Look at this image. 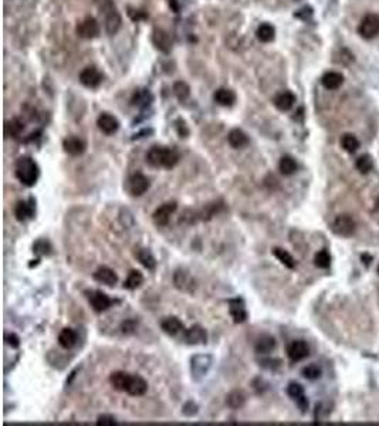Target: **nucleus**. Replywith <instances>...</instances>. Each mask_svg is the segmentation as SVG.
I'll return each instance as SVG.
<instances>
[{
  "label": "nucleus",
  "mask_w": 379,
  "mask_h": 426,
  "mask_svg": "<svg viewBox=\"0 0 379 426\" xmlns=\"http://www.w3.org/2000/svg\"><path fill=\"white\" fill-rule=\"evenodd\" d=\"M146 162L152 168L172 169L179 162V153L173 148L162 146V145H153L152 148L146 152Z\"/></svg>",
  "instance_id": "obj_1"
},
{
  "label": "nucleus",
  "mask_w": 379,
  "mask_h": 426,
  "mask_svg": "<svg viewBox=\"0 0 379 426\" xmlns=\"http://www.w3.org/2000/svg\"><path fill=\"white\" fill-rule=\"evenodd\" d=\"M15 174H16V178L23 184L25 186H32L36 185L37 179L40 177V169H39V165L36 163V161L30 158V156H22L16 161V165H15Z\"/></svg>",
  "instance_id": "obj_2"
},
{
  "label": "nucleus",
  "mask_w": 379,
  "mask_h": 426,
  "mask_svg": "<svg viewBox=\"0 0 379 426\" xmlns=\"http://www.w3.org/2000/svg\"><path fill=\"white\" fill-rule=\"evenodd\" d=\"M96 5L100 9V13L104 16L105 29L108 34H115L121 27V16L114 6L113 0H96Z\"/></svg>",
  "instance_id": "obj_3"
},
{
  "label": "nucleus",
  "mask_w": 379,
  "mask_h": 426,
  "mask_svg": "<svg viewBox=\"0 0 379 426\" xmlns=\"http://www.w3.org/2000/svg\"><path fill=\"white\" fill-rule=\"evenodd\" d=\"M213 358L210 355H195L191 360V371H192V378L195 381H201L205 378L212 367Z\"/></svg>",
  "instance_id": "obj_4"
},
{
  "label": "nucleus",
  "mask_w": 379,
  "mask_h": 426,
  "mask_svg": "<svg viewBox=\"0 0 379 426\" xmlns=\"http://www.w3.org/2000/svg\"><path fill=\"white\" fill-rule=\"evenodd\" d=\"M355 220L348 215H339L331 223V232L342 237H348L355 232Z\"/></svg>",
  "instance_id": "obj_5"
},
{
  "label": "nucleus",
  "mask_w": 379,
  "mask_h": 426,
  "mask_svg": "<svg viewBox=\"0 0 379 426\" xmlns=\"http://www.w3.org/2000/svg\"><path fill=\"white\" fill-rule=\"evenodd\" d=\"M358 33L363 39H373L379 34V16L375 13H369L363 17L358 27Z\"/></svg>",
  "instance_id": "obj_6"
},
{
  "label": "nucleus",
  "mask_w": 379,
  "mask_h": 426,
  "mask_svg": "<svg viewBox=\"0 0 379 426\" xmlns=\"http://www.w3.org/2000/svg\"><path fill=\"white\" fill-rule=\"evenodd\" d=\"M149 186H151L149 179L144 174H139V172L131 175L127 181V191L132 196H142L149 189Z\"/></svg>",
  "instance_id": "obj_7"
},
{
  "label": "nucleus",
  "mask_w": 379,
  "mask_h": 426,
  "mask_svg": "<svg viewBox=\"0 0 379 426\" xmlns=\"http://www.w3.org/2000/svg\"><path fill=\"white\" fill-rule=\"evenodd\" d=\"M87 298H88L89 304L92 307V310L96 313H103L105 310H108L113 306V300L105 294L101 290H94V291H87Z\"/></svg>",
  "instance_id": "obj_8"
},
{
  "label": "nucleus",
  "mask_w": 379,
  "mask_h": 426,
  "mask_svg": "<svg viewBox=\"0 0 379 426\" xmlns=\"http://www.w3.org/2000/svg\"><path fill=\"white\" fill-rule=\"evenodd\" d=\"M177 203L176 202H166L161 205L158 209L153 212L152 219L153 223L156 226H166L169 223L170 216L176 212Z\"/></svg>",
  "instance_id": "obj_9"
},
{
  "label": "nucleus",
  "mask_w": 379,
  "mask_h": 426,
  "mask_svg": "<svg viewBox=\"0 0 379 426\" xmlns=\"http://www.w3.org/2000/svg\"><path fill=\"white\" fill-rule=\"evenodd\" d=\"M80 82L85 86L87 89H96L103 82V72L98 70L97 67H85L80 72Z\"/></svg>",
  "instance_id": "obj_10"
},
{
  "label": "nucleus",
  "mask_w": 379,
  "mask_h": 426,
  "mask_svg": "<svg viewBox=\"0 0 379 426\" xmlns=\"http://www.w3.org/2000/svg\"><path fill=\"white\" fill-rule=\"evenodd\" d=\"M77 34L81 39H94L100 34V24L94 17H85L77 24Z\"/></svg>",
  "instance_id": "obj_11"
},
{
  "label": "nucleus",
  "mask_w": 379,
  "mask_h": 426,
  "mask_svg": "<svg viewBox=\"0 0 379 426\" xmlns=\"http://www.w3.org/2000/svg\"><path fill=\"white\" fill-rule=\"evenodd\" d=\"M34 215H36V199L34 198L17 202L16 208H15V216L19 222H26L29 219H33Z\"/></svg>",
  "instance_id": "obj_12"
},
{
  "label": "nucleus",
  "mask_w": 379,
  "mask_h": 426,
  "mask_svg": "<svg viewBox=\"0 0 379 426\" xmlns=\"http://www.w3.org/2000/svg\"><path fill=\"white\" fill-rule=\"evenodd\" d=\"M227 304H229V313L232 315L234 324H242L247 320L249 314L242 298H230Z\"/></svg>",
  "instance_id": "obj_13"
},
{
  "label": "nucleus",
  "mask_w": 379,
  "mask_h": 426,
  "mask_svg": "<svg viewBox=\"0 0 379 426\" xmlns=\"http://www.w3.org/2000/svg\"><path fill=\"white\" fill-rule=\"evenodd\" d=\"M287 355L293 362L303 361L310 355V347L303 339H296L287 347Z\"/></svg>",
  "instance_id": "obj_14"
},
{
  "label": "nucleus",
  "mask_w": 379,
  "mask_h": 426,
  "mask_svg": "<svg viewBox=\"0 0 379 426\" xmlns=\"http://www.w3.org/2000/svg\"><path fill=\"white\" fill-rule=\"evenodd\" d=\"M185 341L189 346H202L208 343V332L202 325L196 324L185 331Z\"/></svg>",
  "instance_id": "obj_15"
},
{
  "label": "nucleus",
  "mask_w": 379,
  "mask_h": 426,
  "mask_svg": "<svg viewBox=\"0 0 379 426\" xmlns=\"http://www.w3.org/2000/svg\"><path fill=\"white\" fill-rule=\"evenodd\" d=\"M97 125L100 131H103L107 135H113L120 128V122L118 120L108 113H103L97 120Z\"/></svg>",
  "instance_id": "obj_16"
},
{
  "label": "nucleus",
  "mask_w": 379,
  "mask_h": 426,
  "mask_svg": "<svg viewBox=\"0 0 379 426\" xmlns=\"http://www.w3.org/2000/svg\"><path fill=\"white\" fill-rule=\"evenodd\" d=\"M148 389V382L139 375H131L125 392L131 396H142Z\"/></svg>",
  "instance_id": "obj_17"
},
{
  "label": "nucleus",
  "mask_w": 379,
  "mask_h": 426,
  "mask_svg": "<svg viewBox=\"0 0 379 426\" xmlns=\"http://www.w3.org/2000/svg\"><path fill=\"white\" fill-rule=\"evenodd\" d=\"M92 277L97 283L105 284L108 287H113L118 283V276L110 267H100L98 270H96V273L92 274Z\"/></svg>",
  "instance_id": "obj_18"
},
{
  "label": "nucleus",
  "mask_w": 379,
  "mask_h": 426,
  "mask_svg": "<svg viewBox=\"0 0 379 426\" xmlns=\"http://www.w3.org/2000/svg\"><path fill=\"white\" fill-rule=\"evenodd\" d=\"M161 328L165 334L170 337H175L179 332L185 331V325L177 317H166L161 321Z\"/></svg>",
  "instance_id": "obj_19"
},
{
  "label": "nucleus",
  "mask_w": 379,
  "mask_h": 426,
  "mask_svg": "<svg viewBox=\"0 0 379 426\" xmlns=\"http://www.w3.org/2000/svg\"><path fill=\"white\" fill-rule=\"evenodd\" d=\"M63 148L68 155L71 156H78L85 151V142L77 137H68L63 141Z\"/></svg>",
  "instance_id": "obj_20"
},
{
  "label": "nucleus",
  "mask_w": 379,
  "mask_h": 426,
  "mask_svg": "<svg viewBox=\"0 0 379 426\" xmlns=\"http://www.w3.org/2000/svg\"><path fill=\"white\" fill-rule=\"evenodd\" d=\"M273 103H274L277 110H280V111H289V110L293 108V105L296 103V96H294L291 91H282V93H278V94L274 97Z\"/></svg>",
  "instance_id": "obj_21"
},
{
  "label": "nucleus",
  "mask_w": 379,
  "mask_h": 426,
  "mask_svg": "<svg viewBox=\"0 0 379 426\" xmlns=\"http://www.w3.org/2000/svg\"><path fill=\"white\" fill-rule=\"evenodd\" d=\"M342 82H344V75L338 71L325 72L323 75V78H321V84L325 89L331 90V91L338 90L342 86Z\"/></svg>",
  "instance_id": "obj_22"
},
{
  "label": "nucleus",
  "mask_w": 379,
  "mask_h": 426,
  "mask_svg": "<svg viewBox=\"0 0 379 426\" xmlns=\"http://www.w3.org/2000/svg\"><path fill=\"white\" fill-rule=\"evenodd\" d=\"M227 142L234 149H240V148H244L246 145L249 144V137L246 135V132H243L242 129L234 128L229 132Z\"/></svg>",
  "instance_id": "obj_23"
},
{
  "label": "nucleus",
  "mask_w": 379,
  "mask_h": 426,
  "mask_svg": "<svg viewBox=\"0 0 379 426\" xmlns=\"http://www.w3.org/2000/svg\"><path fill=\"white\" fill-rule=\"evenodd\" d=\"M129 377L131 374L128 372H124V371H115L110 375V384L113 386L115 391H120V392H125L127 389V384H128Z\"/></svg>",
  "instance_id": "obj_24"
},
{
  "label": "nucleus",
  "mask_w": 379,
  "mask_h": 426,
  "mask_svg": "<svg viewBox=\"0 0 379 426\" xmlns=\"http://www.w3.org/2000/svg\"><path fill=\"white\" fill-rule=\"evenodd\" d=\"M173 283L176 286V289L183 290V291H192L194 290V280L189 274L183 270H176L173 274Z\"/></svg>",
  "instance_id": "obj_25"
},
{
  "label": "nucleus",
  "mask_w": 379,
  "mask_h": 426,
  "mask_svg": "<svg viewBox=\"0 0 379 426\" xmlns=\"http://www.w3.org/2000/svg\"><path fill=\"white\" fill-rule=\"evenodd\" d=\"M58 344L64 350H71L77 344V332L73 328H63L58 334Z\"/></svg>",
  "instance_id": "obj_26"
},
{
  "label": "nucleus",
  "mask_w": 379,
  "mask_h": 426,
  "mask_svg": "<svg viewBox=\"0 0 379 426\" xmlns=\"http://www.w3.org/2000/svg\"><path fill=\"white\" fill-rule=\"evenodd\" d=\"M213 98H215V101H216L219 105H222V107H232V105L236 103V94H234V91H232V90L229 89L216 90Z\"/></svg>",
  "instance_id": "obj_27"
},
{
  "label": "nucleus",
  "mask_w": 379,
  "mask_h": 426,
  "mask_svg": "<svg viewBox=\"0 0 379 426\" xmlns=\"http://www.w3.org/2000/svg\"><path fill=\"white\" fill-rule=\"evenodd\" d=\"M226 405L230 409H240L246 405V395L243 391L234 389L226 395Z\"/></svg>",
  "instance_id": "obj_28"
},
{
  "label": "nucleus",
  "mask_w": 379,
  "mask_h": 426,
  "mask_svg": "<svg viewBox=\"0 0 379 426\" xmlns=\"http://www.w3.org/2000/svg\"><path fill=\"white\" fill-rule=\"evenodd\" d=\"M135 258L137 260L144 266L145 269H148L149 272H153L156 267V259L153 258V254L148 249H138L135 251Z\"/></svg>",
  "instance_id": "obj_29"
},
{
  "label": "nucleus",
  "mask_w": 379,
  "mask_h": 426,
  "mask_svg": "<svg viewBox=\"0 0 379 426\" xmlns=\"http://www.w3.org/2000/svg\"><path fill=\"white\" fill-rule=\"evenodd\" d=\"M275 348V339L274 337L271 335H261L258 338L256 346H254V350L257 354H268L271 353Z\"/></svg>",
  "instance_id": "obj_30"
},
{
  "label": "nucleus",
  "mask_w": 379,
  "mask_h": 426,
  "mask_svg": "<svg viewBox=\"0 0 379 426\" xmlns=\"http://www.w3.org/2000/svg\"><path fill=\"white\" fill-rule=\"evenodd\" d=\"M278 169H280V172H281L282 175L290 177V175L297 172L299 163H297V161H296L293 156L286 155V156H282L281 159H280V162H278Z\"/></svg>",
  "instance_id": "obj_31"
},
{
  "label": "nucleus",
  "mask_w": 379,
  "mask_h": 426,
  "mask_svg": "<svg viewBox=\"0 0 379 426\" xmlns=\"http://www.w3.org/2000/svg\"><path fill=\"white\" fill-rule=\"evenodd\" d=\"M153 43L161 51H165V53H168L172 46L170 37L168 36V33H165L163 30H156L153 33Z\"/></svg>",
  "instance_id": "obj_32"
},
{
  "label": "nucleus",
  "mask_w": 379,
  "mask_h": 426,
  "mask_svg": "<svg viewBox=\"0 0 379 426\" xmlns=\"http://www.w3.org/2000/svg\"><path fill=\"white\" fill-rule=\"evenodd\" d=\"M23 129H25V124L20 120L15 118V120L6 122V125H5V134H6L8 137L19 138L22 135Z\"/></svg>",
  "instance_id": "obj_33"
},
{
  "label": "nucleus",
  "mask_w": 379,
  "mask_h": 426,
  "mask_svg": "<svg viewBox=\"0 0 379 426\" xmlns=\"http://www.w3.org/2000/svg\"><path fill=\"white\" fill-rule=\"evenodd\" d=\"M144 283V276L139 270H131L128 274V277L124 282V289L127 290H135L138 289L141 284Z\"/></svg>",
  "instance_id": "obj_34"
},
{
  "label": "nucleus",
  "mask_w": 379,
  "mask_h": 426,
  "mask_svg": "<svg viewBox=\"0 0 379 426\" xmlns=\"http://www.w3.org/2000/svg\"><path fill=\"white\" fill-rule=\"evenodd\" d=\"M273 254H274V258L277 259L281 265L286 266V267H289V269H294V267H296V260H294V258L291 256L287 250L281 249V247H274V249H273Z\"/></svg>",
  "instance_id": "obj_35"
},
{
  "label": "nucleus",
  "mask_w": 379,
  "mask_h": 426,
  "mask_svg": "<svg viewBox=\"0 0 379 426\" xmlns=\"http://www.w3.org/2000/svg\"><path fill=\"white\" fill-rule=\"evenodd\" d=\"M256 34H257V39L260 41H263V43H270L271 40H274L275 30L271 24L263 23L261 26H258Z\"/></svg>",
  "instance_id": "obj_36"
},
{
  "label": "nucleus",
  "mask_w": 379,
  "mask_h": 426,
  "mask_svg": "<svg viewBox=\"0 0 379 426\" xmlns=\"http://www.w3.org/2000/svg\"><path fill=\"white\" fill-rule=\"evenodd\" d=\"M341 146L349 153H354L355 151H358L359 148V141L358 138L352 135V134H344L341 137Z\"/></svg>",
  "instance_id": "obj_37"
},
{
  "label": "nucleus",
  "mask_w": 379,
  "mask_h": 426,
  "mask_svg": "<svg viewBox=\"0 0 379 426\" xmlns=\"http://www.w3.org/2000/svg\"><path fill=\"white\" fill-rule=\"evenodd\" d=\"M301 374H303V377L306 379H308V381H315V379H318L323 375V370H321L320 365H317V364H310V365H307V367L303 368Z\"/></svg>",
  "instance_id": "obj_38"
},
{
  "label": "nucleus",
  "mask_w": 379,
  "mask_h": 426,
  "mask_svg": "<svg viewBox=\"0 0 379 426\" xmlns=\"http://www.w3.org/2000/svg\"><path fill=\"white\" fill-rule=\"evenodd\" d=\"M151 101H152V96L148 93V90H139L134 94V98H132V104L138 105V107H146L151 104Z\"/></svg>",
  "instance_id": "obj_39"
},
{
  "label": "nucleus",
  "mask_w": 379,
  "mask_h": 426,
  "mask_svg": "<svg viewBox=\"0 0 379 426\" xmlns=\"http://www.w3.org/2000/svg\"><path fill=\"white\" fill-rule=\"evenodd\" d=\"M355 166H356V169H358L361 174H368V172L373 168V161H372V158L369 155H362V156H359V158L356 159Z\"/></svg>",
  "instance_id": "obj_40"
},
{
  "label": "nucleus",
  "mask_w": 379,
  "mask_h": 426,
  "mask_svg": "<svg viewBox=\"0 0 379 426\" xmlns=\"http://www.w3.org/2000/svg\"><path fill=\"white\" fill-rule=\"evenodd\" d=\"M314 263L320 269H328L331 266V254L328 250H320L314 258Z\"/></svg>",
  "instance_id": "obj_41"
},
{
  "label": "nucleus",
  "mask_w": 379,
  "mask_h": 426,
  "mask_svg": "<svg viewBox=\"0 0 379 426\" xmlns=\"http://www.w3.org/2000/svg\"><path fill=\"white\" fill-rule=\"evenodd\" d=\"M33 251L37 253L39 256H49L51 253V244L46 239H40L34 243L33 246Z\"/></svg>",
  "instance_id": "obj_42"
},
{
  "label": "nucleus",
  "mask_w": 379,
  "mask_h": 426,
  "mask_svg": "<svg viewBox=\"0 0 379 426\" xmlns=\"http://www.w3.org/2000/svg\"><path fill=\"white\" fill-rule=\"evenodd\" d=\"M287 395L290 396L291 399H294L296 402H297L299 399H301L303 396H306V395H304V388L300 385V384H297V382H291L290 385L287 386Z\"/></svg>",
  "instance_id": "obj_43"
},
{
  "label": "nucleus",
  "mask_w": 379,
  "mask_h": 426,
  "mask_svg": "<svg viewBox=\"0 0 379 426\" xmlns=\"http://www.w3.org/2000/svg\"><path fill=\"white\" fill-rule=\"evenodd\" d=\"M173 91H175V94H176V97L180 100V101L186 100V98L189 97V94H191V89H189V86H187L186 82H183V81H179V82H176V84L173 86Z\"/></svg>",
  "instance_id": "obj_44"
},
{
  "label": "nucleus",
  "mask_w": 379,
  "mask_h": 426,
  "mask_svg": "<svg viewBox=\"0 0 379 426\" xmlns=\"http://www.w3.org/2000/svg\"><path fill=\"white\" fill-rule=\"evenodd\" d=\"M198 412H199V406L195 402H192V401L186 402L185 405H183V408H182V413H183L185 416H194Z\"/></svg>",
  "instance_id": "obj_45"
},
{
  "label": "nucleus",
  "mask_w": 379,
  "mask_h": 426,
  "mask_svg": "<svg viewBox=\"0 0 379 426\" xmlns=\"http://www.w3.org/2000/svg\"><path fill=\"white\" fill-rule=\"evenodd\" d=\"M135 330H137V321H135V320H125V321L122 322V325H121L122 334L129 335V334H132Z\"/></svg>",
  "instance_id": "obj_46"
},
{
  "label": "nucleus",
  "mask_w": 379,
  "mask_h": 426,
  "mask_svg": "<svg viewBox=\"0 0 379 426\" xmlns=\"http://www.w3.org/2000/svg\"><path fill=\"white\" fill-rule=\"evenodd\" d=\"M260 365H261V367H264V368H267V370L274 371L281 365V361H280V360H264V361L260 362Z\"/></svg>",
  "instance_id": "obj_47"
},
{
  "label": "nucleus",
  "mask_w": 379,
  "mask_h": 426,
  "mask_svg": "<svg viewBox=\"0 0 379 426\" xmlns=\"http://www.w3.org/2000/svg\"><path fill=\"white\" fill-rule=\"evenodd\" d=\"M117 420L111 415H100L97 418V425H115Z\"/></svg>",
  "instance_id": "obj_48"
},
{
  "label": "nucleus",
  "mask_w": 379,
  "mask_h": 426,
  "mask_svg": "<svg viewBox=\"0 0 379 426\" xmlns=\"http://www.w3.org/2000/svg\"><path fill=\"white\" fill-rule=\"evenodd\" d=\"M5 339H6V344L12 347V348H19L20 347V338L17 337L16 334H8L5 337Z\"/></svg>",
  "instance_id": "obj_49"
},
{
  "label": "nucleus",
  "mask_w": 379,
  "mask_h": 426,
  "mask_svg": "<svg viewBox=\"0 0 379 426\" xmlns=\"http://www.w3.org/2000/svg\"><path fill=\"white\" fill-rule=\"evenodd\" d=\"M169 5L172 6V9L175 10V12H177V3L176 0H169Z\"/></svg>",
  "instance_id": "obj_50"
},
{
  "label": "nucleus",
  "mask_w": 379,
  "mask_h": 426,
  "mask_svg": "<svg viewBox=\"0 0 379 426\" xmlns=\"http://www.w3.org/2000/svg\"><path fill=\"white\" fill-rule=\"evenodd\" d=\"M378 272H379V267H378Z\"/></svg>",
  "instance_id": "obj_51"
}]
</instances>
